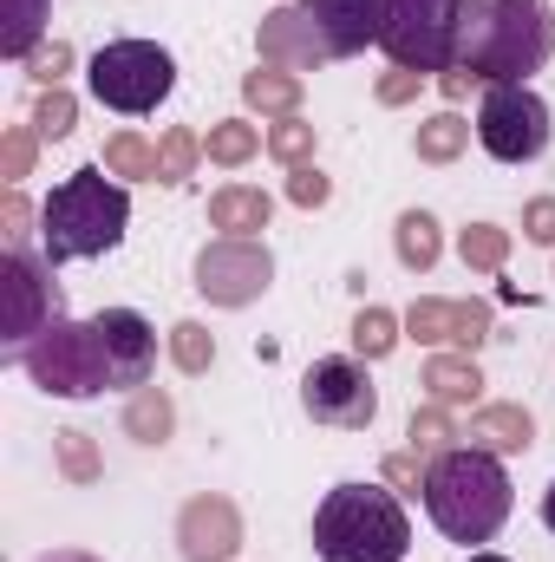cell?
Masks as SVG:
<instances>
[{
	"label": "cell",
	"instance_id": "6da1fadb",
	"mask_svg": "<svg viewBox=\"0 0 555 562\" xmlns=\"http://www.w3.org/2000/svg\"><path fill=\"white\" fill-rule=\"evenodd\" d=\"M510 504H517V491H510V471L497 451L457 445V451L431 458V471H424V517L457 550H484L510 524Z\"/></svg>",
	"mask_w": 555,
	"mask_h": 562
},
{
	"label": "cell",
	"instance_id": "7a4b0ae2",
	"mask_svg": "<svg viewBox=\"0 0 555 562\" xmlns=\"http://www.w3.org/2000/svg\"><path fill=\"white\" fill-rule=\"evenodd\" d=\"M555 53L550 0H464V40L457 66L484 86H530Z\"/></svg>",
	"mask_w": 555,
	"mask_h": 562
},
{
	"label": "cell",
	"instance_id": "3957f363",
	"mask_svg": "<svg viewBox=\"0 0 555 562\" xmlns=\"http://www.w3.org/2000/svg\"><path fill=\"white\" fill-rule=\"evenodd\" d=\"M125 223H132V190L105 164H86V170L59 177L53 196L39 203V256L53 269L112 256L125 243Z\"/></svg>",
	"mask_w": 555,
	"mask_h": 562
},
{
	"label": "cell",
	"instance_id": "277c9868",
	"mask_svg": "<svg viewBox=\"0 0 555 562\" xmlns=\"http://www.w3.org/2000/svg\"><path fill=\"white\" fill-rule=\"evenodd\" d=\"M412 517L393 484H333L314 510V557L320 562H406Z\"/></svg>",
	"mask_w": 555,
	"mask_h": 562
},
{
	"label": "cell",
	"instance_id": "5b68a950",
	"mask_svg": "<svg viewBox=\"0 0 555 562\" xmlns=\"http://www.w3.org/2000/svg\"><path fill=\"white\" fill-rule=\"evenodd\" d=\"M86 86L105 112H125V119H150L170 92H177V59L170 46L157 40H112L92 53L86 66Z\"/></svg>",
	"mask_w": 555,
	"mask_h": 562
},
{
	"label": "cell",
	"instance_id": "8992f818",
	"mask_svg": "<svg viewBox=\"0 0 555 562\" xmlns=\"http://www.w3.org/2000/svg\"><path fill=\"white\" fill-rule=\"evenodd\" d=\"M457 40H464V0H386L380 7V53L393 66L438 79L457 66Z\"/></svg>",
	"mask_w": 555,
	"mask_h": 562
},
{
	"label": "cell",
	"instance_id": "52a82bcc",
	"mask_svg": "<svg viewBox=\"0 0 555 562\" xmlns=\"http://www.w3.org/2000/svg\"><path fill=\"white\" fill-rule=\"evenodd\" d=\"M20 373H26L46 400H99V393L112 386L92 321H66V314H59L46 334H33V340H26Z\"/></svg>",
	"mask_w": 555,
	"mask_h": 562
},
{
	"label": "cell",
	"instance_id": "ba28073f",
	"mask_svg": "<svg viewBox=\"0 0 555 562\" xmlns=\"http://www.w3.org/2000/svg\"><path fill=\"white\" fill-rule=\"evenodd\" d=\"M59 314H66V307H59L53 262L33 256V249H7V262H0V360L20 367L26 340L46 334Z\"/></svg>",
	"mask_w": 555,
	"mask_h": 562
},
{
	"label": "cell",
	"instance_id": "9c48e42d",
	"mask_svg": "<svg viewBox=\"0 0 555 562\" xmlns=\"http://www.w3.org/2000/svg\"><path fill=\"white\" fill-rule=\"evenodd\" d=\"M555 138V119L536 86H484L477 105V144L497 164H536Z\"/></svg>",
	"mask_w": 555,
	"mask_h": 562
},
{
	"label": "cell",
	"instance_id": "30bf717a",
	"mask_svg": "<svg viewBox=\"0 0 555 562\" xmlns=\"http://www.w3.org/2000/svg\"><path fill=\"white\" fill-rule=\"evenodd\" d=\"M301 413L314 425H333V431H373L380 419V386L366 373V360L353 353H327L301 373Z\"/></svg>",
	"mask_w": 555,
	"mask_h": 562
},
{
	"label": "cell",
	"instance_id": "8fae6325",
	"mask_svg": "<svg viewBox=\"0 0 555 562\" xmlns=\"http://www.w3.org/2000/svg\"><path fill=\"white\" fill-rule=\"evenodd\" d=\"M190 276H196V294L209 307H256L275 288V256L256 236H216V243L196 249Z\"/></svg>",
	"mask_w": 555,
	"mask_h": 562
},
{
	"label": "cell",
	"instance_id": "7c38bea8",
	"mask_svg": "<svg viewBox=\"0 0 555 562\" xmlns=\"http://www.w3.org/2000/svg\"><path fill=\"white\" fill-rule=\"evenodd\" d=\"M242 510L223 491H196L177 510V557L183 562H236L242 557Z\"/></svg>",
	"mask_w": 555,
	"mask_h": 562
},
{
	"label": "cell",
	"instance_id": "4fadbf2b",
	"mask_svg": "<svg viewBox=\"0 0 555 562\" xmlns=\"http://www.w3.org/2000/svg\"><path fill=\"white\" fill-rule=\"evenodd\" d=\"M92 334H99V353H105L112 386H125V393L150 386V367H157V327L144 321L138 307H99V314H92Z\"/></svg>",
	"mask_w": 555,
	"mask_h": 562
},
{
	"label": "cell",
	"instance_id": "5bb4252c",
	"mask_svg": "<svg viewBox=\"0 0 555 562\" xmlns=\"http://www.w3.org/2000/svg\"><path fill=\"white\" fill-rule=\"evenodd\" d=\"M380 7L386 0H301L327 59H360L366 46H380Z\"/></svg>",
	"mask_w": 555,
	"mask_h": 562
},
{
	"label": "cell",
	"instance_id": "9a60e30c",
	"mask_svg": "<svg viewBox=\"0 0 555 562\" xmlns=\"http://www.w3.org/2000/svg\"><path fill=\"white\" fill-rule=\"evenodd\" d=\"M256 53H262V66H287V72H314V66H327V46H320L314 20L301 13V0L262 13V26H256Z\"/></svg>",
	"mask_w": 555,
	"mask_h": 562
},
{
	"label": "cell",
	"instance_id": "2e32d148",
	"mask_svg": "<svg viewBox=\"0 0 555 562\" xmlns=\"http://www.w3.org/2000/svg\"><path fill=\"white\" fill-rule=\"evenodd\" d=\"M464 438H471L477 451H497V458H523V451L536 445V413H530L523 400H490V406H477V413H471Z\"/></svg>",
	"mask_w": 555,
	"mask_h": 562
},
{
	"label": "cell",
	"instance_id": "e0dca14e",
	"mask_svg": "<svg viewBox=\"0 0 555 562\" xmlns=\"http://www.w3.org/2000/svg\"><path fill=\"white\" fill-rule=\"evenodd\" d=\"M269 216H275V196L256 190V183H223V190H209V229H216V236H256V243H262Z\"/></svg>",
	"mask_w": 555,
	"mask_h": 562
},
{
	"label": "cell",
	"instance_id": "ac0fdd59",
	"mask_svg": "<svg viewBox=\"0 0 555 562\" xmlns=\"http://www.w3.org/2000/svg\"><path fill=\"white\" fill-rule=\"evenodd\" d=\"M418 386H424V400H438V406H477L484 400V367H477V353H431L424 360V373H418Z\"/></svg>",
	"mask_w": 555,
	"mask_h": 562
},
{
	"label": "cell",
	"instance_id": "d6986e66",
	"mask_svg": "<svg viewBox=\"0 0 555 562\" xmlns=\"http://www.w3.org/2000/svg\"><path fill=\"white\" fill-rule=\"evenodd\" d=\"M125 438L144 445V451H157V445H170L177 438V400H170V386H138V393H125Z\"/></svg>",
	"mask_w": 555,
	"mask_h": 562
},
{
	"label": "cell",
	"instance_id": "ffe728a7",
	"mask_svg": "<svg viewBox=\"0 0 555 562\" xmlns=\"http://www.w3.org/2000/svg\"><path fill=\"white\" fill-rule=\"evenodd\" d=\"M393 256H399V269L431 276L438 256H444V223H438L431 210H399V223H393Z\"/></svg>",
	"mask_w": 555,
	"mask_h": 562
},
{
	"label": "cell",
	"instance_id": "44dd1931",
	"mask_svg": "<svg viewBox=\"0 0 555 562\" xmlns=\"http://www.w3.org/2000/svg\"><path fill=\"white\" fill-rule=\"evenodd\" d=\"M242 99H249V112H262V119H301L307 86H301V72H287V66H256V72H242Z\"/></svg>",
	"mask_w": 555,
	"mask_h": 562
},
{
	"label": "cell",
	"instance_id": "7402d4cb",
	"mask_svg": "<svg viewBox=\"0 0 555 562\" xmlns=\"http://www.w3.org/2000/svg\"><path fill=\"white\" fill-rule=\"evenodd\" d=\"M347 340H353V360L380 367V360H393V353H399V340H406V321H399L393 307H380V301H360V314H353Z\"/></svg>",
	"mask_w": 555,
	"mask_h": 562
},
{
	"label": "cell",
	"instance_id": "603a6c76",
	"mask_svg": "<svg viewBox=\"0 0 555 562\" xmlns=\"http://www.w3.org/2000/svg\"><path fill=\"white\" fill-rule=\"evenodd\" d=\"M471 119L457 112V105H444V112H431V119H418V132H412V157L418 164H457L464 150H471Z\"/></svg>",
	"mask_w": 555,
	"mask_h": 562
},
{
	"label": "cell",
	"instance_id": "cb8c5ba5",
	"mask_svg": "<svg viewBox=\"0 0 555 562\" xmlns=\"http://www.w3.org/2000/svg\"><path fill=\"white\" fill-rule=\"evenodd\" d=\"M53 471L66 477V484H99L105 477V451H99V438L92 431H79V425H66V431H53Z\"/></svg>",
	"mask_w": 555,
	"mask_h": 562
},
{
	"label": "cell",
	"instance_id": "d4e9b609",
	"mask_svg": "<svg viewBox=\"0 0 555 562\" xmlns=\"http://www.w3.org/2000/svg\"><path fill=\"white\" fill-rule=\"evenodd\" d=\"M256 150H269V132H256L249 119H216L203 138V157L216 170H242V164H256Z\"/></svg>",
	"mask_w": 555,
	"mask_h": 562
},
{
	"label": "cell",
	"instance_id": "484cf974",
	"mask_svg": "<svg viewBox=\"0 0 555 562\" xmlns=\"http://www.w3.org/2000/svg\"><path fill=\"white\" fill-rule=\"evenodd\" d=\"M118 183H163V164H157V144L138 138V132H112L105 138V157H99Z\"/></svg>",
	"mask_w": 555,
	"mask_h": 562
},
{
	"label": "cell",
	"instance_id": "4316f807",
	"mask_svg": "<svg viewBox=\"0 0 555 562\" xmlns=\"http://www.w3.org/2000/svg\"><path fill=\"white\" fill-rule=\"evenodd\" d=\"M406 438H412V451H424V458H444V451H457L464 425L451 419V406L424 400V406H412V419H406Z\"/></svg>",
	"mask_w": 555,
	"mask_h": 562
},
{
	"label": "cell",
	"instance_id": "83f0119b",
	"mask_svg": "<svg viewBox=\"0 0 555 562\" xmlns=\"http://www.w3.org/2000/svg\"><path fill=\"white\" fill-rule=\"evenodd\" d=\"M457 256H464V269H477V276H503V262H510V229H497V223H464V229H457Z\"/></svg>",
	"mask_w": 555,
	"mask_h": 562
},
{
	"label": "cell",
	"instance_id": "f1b7e54d",
	"mask_svg": "<svg viewBox=\"0 0 555 562\" xmlns=\"http://www.w3.org/2000/svg\"><path fill=\"white\" fill-rule=\"evenodd\" d=\"M46 40V0H7V26H0V53L20 66L33 46Z\"/></svg>",
	"mask_w": 555,
	"mask_h": 562
},
{
	"label": "cell",
	"instance_id": "f546056e",
	"mask_svg": "<svg viewBox=\"0 0 555 562\" xmlns=\"http://www.w3.org/2000/svg\"><path fill=\"white\" fill-rule=\"evenodd\" d=\"M33 132H39V144H66L79 132V99H72L66 86H46V92L33 99Z\"/></svg>",
	"mask_w": 555,
	"mask_h": 562
},
{
	"label": "cell",
	"instance_id": "4dcf8cb0",
	"mask_svg": "<svg viewBox=\"0 0 555 562\" xmlns=\"http://www.w3.org/2000/svg\"><path fill=\"white\" fill-rule=\"evenodd\" d=\"M170 367L190 373V380L209 373V367H216V334H209L203 321H177V327H170Z\"/></svg>",
	"mask_w": 555,
	"mask_h": 562
},
{
	"label": "cell",
	"instance_id": "1f68e13d",
	"mask_svg": "<svg viewBox=\"0 0 555 562\" xmlns=\"http://www.w3.org/2000/svg\"><path fill=\"white\" fill-rule=\"evenodd\" d=\"M157 164H163V183H170V190L190 183V177L203 170V138H196L190 125H170V132L157 138Z\"/></svg>",
	"mask_w": 555,
	"mask_h": 562
},
{
	"label": "cell",
	"instance_id": "d6a6232c",
	"mask_svg": "<svg viewBox=\"0 0 555 562\" xmlns=\"http://www.w3.org/2000/svg\"><path fill=\"white\" fill-rule=\"evenodd\" d=\"M314 144H320V132H314L307 119H275V125H269V157H275L281 170L314 164Z\"/></svg>",
	"mask_w": 555,
	"mask_h": 562
},
{
	"label": "cell",
	"instance_id": "836d02e7",
	"mask_svg": "<svg viewBox=\"0 0 555 562\" xmlns=\"http://www.w3.org/2000/svg\"><path fill=\"white\" fill-rule=\"evenodd\" d=\"M406 340H418V347H451V301L418 294L412 307H406Z\"/></svg>",
	"mask_w": 555,
	"mask_h": 562
},
{
	"label": "cell",
	"instance_id": "e575fe53",
	"mask_svg": "<svg viewBox=\"0 0 555 562\" xmlns=\"http://www.w3.org/2000/svg\"><path fill=\"white\" fill-rule=\"evenodd\" d=\"M72 59H79V53H72V40H39V46H33V53L20 59V72H26V79H33V86L46 92V86H66Z\"/></svg>",
	"mask_w": 555,
	"mask_h": 562
},
{
	"label": "cell",
	"instance_id": "d590c367",
	"mask_svg": "<svg viewBox=\"0 0 555 562\" xmlns=\"http://www.w3.org/2000/svg\"><path fill=\"white\" fill-rule=\"evenodd\" d=\"M33 157H39V132L33 125H7L0 132V177H7V190H20L33 177Z\"/></svg>",
	"mask_w": 555,
	"mask_h": 562
},
{
	"label": "cell",
	"instance_id": "8d00e7d4",
	"mask_svg": "<svg viewBox=\"0 0 555 562\" xmlns=\"http://www.w3.org/2000/svg\"><path fill=\"white\" fill-rule=\"evenodd\" d=\"M484 340H490V301H477V294L471 301H451V347L457 353H477Z\"/></svg>",
	"mask_w": 555,
	"mask_h": 562
},
{
	"label": "cell",
	"instance_id": "74e56055",
	"mask_svg": "<svg viewBox=\"0 0 555 562\" xmlns=\"http://www.w3.org/2000/svg\"><path fill=\"white\" fill-rule=\"evenodd\" d=\"M424 471H431V458L424 451H386V464H380V484H393L399 497H424Z\"/></svg>",
	"mask_w": 555,
	"mask_h": 562
},
{
	"label": "cell",
	"instance_id": "f35d334b",
	"mask_svg": "<svg viewBox=\"0 0 555 562\" xmlns=\"http://www.w3.org/2000/svg\"><path fill=\"white\" fill-rule=\"evenodd\" d=\"M287 203H294V210H327V203H333V177H327L320 164L287 170Z\"/></svg>",
	"mask_w": 555,
	"mask_h": 562
},
{
	"label": "cell",
	"instance_id": "ab89813d",
	"mask_svg": "<svg viewBox=\"0 0 555 562\" xmlns=\"http://www.w3.org/2000/svg\"><path fill=\"white\" fill-rule=\"evenodd\" d=\"M418 92H424V72H412V66H386V72L373 79V99H380L386 112H399V105H412Z\"/></svg>",
	"mask_w": 555,
	"mask_h": 562
},
{
	"label": "cell",
	"instance_id": "60d3db41",
	"mask_svg": "<svg viewBox=\"0 0 555 562\" xmlns=\"http://www.w3.org/2000/svg\"><path fill=\"white\" fill-rule=\"evenodd\" d=\"M33 223H39V210H33L20 190H7V203H0V236H7V249H26V236H39Z\"/></svg>",
	"mask_w": 555,
	"mask_h": 562
},
{
	"label": "cell",
	"instance_id": "b9f144b4",
	"mask_svg": "<svg viewBox=\"0 0 555 562\" xmlns=\"http://www.w3.org/2000/svg\"><path fill=\"white\" fill-rule=\"evenodd\" d=\"M523 243L555 249V196H530L523 203Z\"/></svg>",
	"mask_w": 555,
	"mask_h": 562
},
{
	"label": "cell",
	"instance_id": "7bdbcfd3",
	"mask_svg": "<svg viewBox=\"0 0 555 562\" xmlns=\"http://www.w3.org/2000/svg\"><path fill=\"white\" fill-rule=\"evenodd\" d=\"M484 79L477 72H464V66H451V72H438V92H444V105H464L471 92H477Z\"/></svg>",
	"mask_w": 555,
	"mask_h": 562
},
{
	"label": "cell",
	"instance_id": "ee69618b",
	"mask_svg": "<svg viewBox=\"0 0 555 562\" xmlns=\"http://www.w3.org/2000/svg\"><path fill=\"white\" fill-rule=\"evenodd\" d=\"M39 562H105V557H92V550H46Z\"/></svg>",
	"mask_w": 555,
	"mask_h": 562
},
{
	"label": "cell",
	"instance_id": "f6af8a7d",
	"mask_svg": "<svg viewBox=\"0 0 555 562\" xmlns=\"http://www.w3.org/2000/svg\"><path fill=\"white\" fill-rule=\"evenodd\" d=\"M543 524H550V537H555V484L543 491Z\"/></svg>",
	"mask_w": 555,
	"mask_h": 562
},
{
	"label": "cell",
	"instance_id": "bcb514c9",
	"mask_svg": "<svg viewBox=\"0 0 555 562\" xmlns=\"http://www.w3.org/2000/svg\"><path fill=\"white\" fill-rule=\"evenodd\" d=\"M464 562H510V557H497V550H464Z\"/></svg>",
	"mask_w": 555,
	"mask_h": 562
}]
</instances>
